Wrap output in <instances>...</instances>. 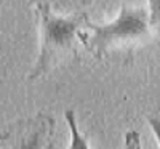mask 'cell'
Here are the masks:
<instances>
[{
    "instance_id": "6da1fadb",
    "label": "cell",
    "mask_w": 160,
    "mask_h": 149,
    "mask_svg": "<svg viewBox=\"0 0 160 149\" xmlns=\"http://www.w3.org/2000/svg\"><path fill=\"white\" fill-rule=\"evenodd\" d=\"M34 11L38 19L40 50L34 67L29 71V82L38 80L64 59L75 55L77 44H80V34L88 19L85 11L59 16L53 11L48 2H37Z\"/></svg>"
},
{
    "instance_id": "7a4b0ae2",
    "label": "cell",
    "mask_w": 160,
    "mask_h": 149,
    "mask_svg": "<svg viewBox=\"0 0 160 149\" xmlns=\"http://www.w3.org/2000/svg\"><path fill=\"white\" fill-rule=\"evenodd\" d=\"M152 34L148 8L123 3L118 15L108 24L91 23L88 18L80 34V44L96 59H102L114 50L125 51L148 44Z\"/></svg>"
},
{
    "instance_id": "3957f363",
    "label": "cell",
    "mask_w": 160,
    "mask_h": 149,
    "mask_svg": "<svg viewBox=\"0 0 160 149\" xmlns=\"http://www.w3.org/2000/svg\"><path fill=\"white\" fill-rule=\"evenodd\" d=\"M56 128V120L47 112H37L10 124L3 130L0 149H47Z\"/></svg>"
},
{
    "instance_id": "277c9868",
    "label": "cell",
    "mask_w": 160,
    "mask_h": 149,
    "mask_svg": "<svg viewBox=\"0 0 160 149\" xmlns=\"http://www.w3.org/2000/svg\"><path fill=\"white\" fill-rule=\"evenodd\" d=\"M64 119H66L68 127H69V135H71V143H69L68 149H90V143H88L87 136H83L78 130L75 112L72 109H66L64 111Z\"/></svg>"
},
{
    "instance_id": "5b68a950",
    "label": "cell",
    "mask_w": 160,
    "mask_h": 149,
    "mask_svg": "<svg viewBox=\"0 0 160 149\" xmlns=\"http://www.w3.org/2000/svg\"><path fill=\"white\" fill-rule=\"evenodd\" d=\"M148 16L154 34H160V0H148Z\"/></svg>"
},
{
    "instance_id": "8992f818",
    "label": "cell",
    "mask_w": 160,
    "mask_h": 149,
    "mask_svg": "<svg viewBox=\"0 0 160 149\" xmlns=\"http://www.w3.org/2000/svg\"><path fill=\"white\" fill-rule=\"evenodd\" d=\"M125 146L123 149H142L141 147V138H139V133L135 130H130L125 133Z\"/></svg>"
},
{
    "instance_id": "52a82bcc",
    "label": "cell",
    "mask_w": 160,
    "mask_h": 149,
    "mask_svg": "<svg viewBox=\"0 0 160 149\" xmlns=\"http://www.w3.org/2000/svg\"><path fill=\"white\" fill-rule=\"evenodd\" d=\"M80 2H82V5H90L93 0H80Z\"/></svg>"
},
{
    "instance_id": "ba28073f",
    "label": "cell",
    "mask_w": 160,
    "mask_h": 149,
    "mask_svg": "<svg viewBox=\"0 0 160 149\" xmlns=\"http://www.w3.org/2000/svg\"><path fill=\"white\" fill-rule=\"evenodd\" d=\"M2 140H3V131L0 133V143H2Z\"/></svg>"
},
{
    "instance_id": "9c48e42d",
    "label": "cell",
    "mask_w": 160,
    "mask_h": 149,
    "mask_svg": "<svg viewBox=\"0 0 160 149\" xmlns=\"http://www.w3.org/2000/svg\"><path fill=\"white\" fill-rule=\"evenodd\" d=\"M0 3H2V2H0Z\"/></svg>"
}]
</instances>
